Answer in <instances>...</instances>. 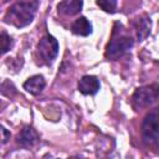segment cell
Returning <instances> with one entry per match:
<instances>
[{"label": "cell", "instance_id": "14", "mask_svg": "<svg viewBox=\"0 0 159 159\" xmlns=\"http://www.w3.org/2000/svg\"><path fill=\"white\" fill-rule=\"evenodd\" d=\"M1 133H2V138H1L2 140H1V143L5 144V143L10 139V132H7L5 127H2V128H1Z\"/></svg>", "mask_w": 159, "mask_h": 159}, {"label": "cell", "instance_id": "4", "mask_svg": "<svg viewBox=\"0 0 159 159\" xmlns=\"http://www.w3.org/2000/svg\"><path fill=\"white\" fill-rule=\"evenodd\" d=\"M58 55V42L57 40L50 35L46 34L41 37V40L37 43V58L40 60L41 65L50 66L55 58Z\"/></svg>", "mask_w": 159, "mask_h": 159}, {"label": "cell", "instance_id": "12", "mask_svg": "<svg viewBox=\"0 0 159 159\" xmlns=\"http://www.w3.org/2000/svg\"><path fill=\"white\" fill-rule=\"evenodd\" d=\"M97 5L109 14H113L117 10V0H97Z\"/></svg>", "mask_w": 159, "mask_h": 159}, {"label": "cell", "instance_id": "7", "mask_svg": "<svg viewBox=\"0 0 159 159\" xmlns=\"http://www.w3.org/2000/svg\"><path fill=\"white\" fill-rule=\"evenodd\" d=\"M101 83L98 81V78L96 76H91V75H86L83 77H81V80L78 81V91L84 94V96H93L99 91Z\"/></svg>", "mask_w": 159, "mask_h": 159}, {"label": "cell", "instance_id": "5", "mask_svg": "<svg viewBox=\"0 0 159 159\" xmlns=\"http://www.w3.org/2000/svg\"><path fill=\"white\" fill-rule=\"evenodd\" d=\"M159 98V84L153 83L148 86H143L135 89L132 97V103L134 108H143L150 106Z\"/></svg>", "mask_w": 159, "mask_h": 159}, {"label": "cell", "instance_id": "2", "mask_svg": "<svg viewBox=\"0 0 159 159\" xmlns=\"http://www.w3.org/2000/svg\"><path fill=\"white\" fill-rule=\"evenodd\" d=\"M134 45L133 39L123 31V26L120 24H116L113 29L112 37L106 47V57L111 60H116L128 50H130Z\"/></svg>", "mask_w": 159, "mask_h": 159}, {"label": "cell", "instance_id": "1", "mask_svg": "<svg viewBox=\"0 0 159 159\" xmlns=\"http://www.w3.org/2000/svg\"><path fill=\"white\" fill-rule=\"evenodd\" d=\"M36 10H37L36 0L16 2L11 5L6 11L4 16V21L16 27H25L32 22Z\"/></svg>", "mask_w": 159, "mask_h": 159}, {"label": "cell", "instance_id": "3", "mask_svg": "<svg viewBox=\"0 0 159 159\" xmlns=\"http://www.w3.org/2000/svg\"><path fill=\"white\" fill-rule=\"evenodd\" d=\"M142 139L144 144L153 145L159 140V107L149 111L142 122Z\"/></svg>", "mask_w": 159, "mask_h": 159}, {"label": "cell", "instance_id": "13", "mask_svg": "<svg viewBox=\"0 0 159 159\" xmlns=\"http://www.w3.org/2000/svg\"><path fill=\"white\" fill-rule=\"evenodd\" d=\"M12 46V39L5 31H1V53H6Z\"/></svg>", "mask_w": 159, "mask_h": 159}, {"label": "cell", "instance_id": "8", "mask_svg": "<svg viewBox=\"0 0 159 159\" xmlns=\"http://www.w3.org/2000/svg\"><path fill=\"white\" fill-rule=\"evenodd\" d=\"M83 6V0H61L57 5L58 14L65 16H73L77 15Z\"/></svg>", "mask_w": 159, "mask_h": 159}, {"label": "cell", "instance_id": "9", "mask_svg": "<svg viewBox=\"0 0 159 159\" xmlns=\"http://www.w3.org/2000/svg\"><path fill=\"white\" fill-rule=\"evenodd\" d=\"M46 87V81L42 75H35L24 82V89L31 94H40Z\"/></svg>", "mask_w": 159, "mask_h": 159}, {"label": "cell", "instance_id": "6", "mask_svg": "<svg viewBox=\"0 0 159 159\" xmlns=\"http://www.w3.org/2000/svg\"><path fill=\"white\" fill-rule=\"evenodd\" d=\"M39 140H40V137L32 127H24L16 137V143L25 149H30L35 147L39 143Z\"/></svg>", "mask_w": 159, "mask_h": 159}, {"label": "cell", "instance_id": "11", "mask_svg": "<svg viewBox=\"0 0 159 159\" xmlns=\"http://www.w3.org/2000/svg\"><path fill=\"white\" fill-rule=\"evenodd\" d=\"M71 31L78 36H88L92 34V25L84 16H80L71 25Z\"/></svg>", "mask_w": 159, "mask_h": 159}, {"label": "cell", "instance_id": "10", "mask_svg": "<svg viewBox=\"0 0 159 159\" xmlns=\"http://www.w3.org/2000/svg\"><path fill=\"white\" fill-rule=\"evenodd\" d=\"M134 27H135V32H137V39L139 41L145 40L149 34H150V29H152V20L147 16H139L135 21H134Z\"/></svg>", "mask_w": 159, "mask_h": 159}]
</instances>
